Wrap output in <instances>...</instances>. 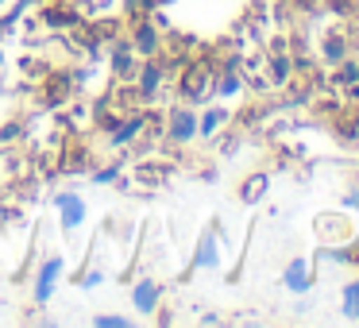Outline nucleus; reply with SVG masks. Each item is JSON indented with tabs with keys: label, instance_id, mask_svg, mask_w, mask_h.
I'll return each mask as SVG.
<instances>
[{
	"label": "nucleus",
	"instance_id": "obj_4",
	"mask_svg": "<svg viewBox=\"0 0 359 328\" xmlns=\"http://www.w3.org/2000/svg\"><path fill=\"white\" fill-rule=\"evenodd\" d=\"M344 317H351V320L359 317V282L344 286Z\"/></svg>",
	"mask_w": 359,
	"mask_h": 328
},
{
	"label": "nucleus",
	"instance_id": "obj_7",
	"mask_svg": "<svg viewBox=\"0 0 359 328\" xmlns=\"http://www.w3.org/2000/svg\"><path fill=\"white\" fill-rule=\"evenodd\" d=\"M174 135H178V139H189V135H194V116H182L178 128H174Z\"/></svg>",
	"mask_w": 359,
	"mask_h": 328
},
{
	"label": "nucleus",
	"instance_id": "obj_9",
	"mask_svg": "<svg viewBox=\"0 0 359 328\" xmlns=\"http://www.w3.org/2000/svg\"><path fill=\"white\" fill-rule=\"evenodd\" d=\"M359 78V66H344V81H355Z\"/></svg>",
	"mask_w": 359,
	"mask_h": 328
},
{
	"label": "nucleus",
	"instance_id": "obj_8",
	"mask_svg": "<svg viewBox=\"0 0 359 328\" xmlns=\"http://www.w3.org/2000/svg\"><path fill=\"white\" fill-rule=\"evenodd\" d=\"M220 120H224V112H209V116H205V124H201V132L212 135V132L220 128Z\"/></svg>",
	"mask_w": 359,
	"mask_h": 328
},
{
	"label": "nucleus",
	"instance_id": "obj_6",
	"mask_svg": "<svg viewBox=\"0 0 359 328\" xmlns=\"http://www.w3.org/2000/svg\"><path fill=\"white\" fill-rule=\"evenodd\" d=\"M217 263V247H212V240L201 243V251H197V266H212Z\"/></svg>",
	"mask_w": 359,
	"mask_h": 328
},
{
	"label": "nucleus",
	"instance_id": "obj_1",
	"mask_svg": "<svg viewBox=\"0 0 359 328\" xmlns=\"http://www.w3.org/2000/svg\"><path fill=\"white\" fill-rule=\"evenodd\" d=\"M309 263H305V259H294V263L286 266V286L294 289V294H305V289L313 286V278H309Z\"/></svg>",
	"mask_w": 359,
	"mask_h": 328
},
{
	"label": "nucleus",
	"instance_id": "obj_5",
	"mask_svg": "<svg viewBox=\"0 0 359 328\" xmlns=\"http://www.w3.org/2000/svg\"><path fill=\"white\" fill-rule=\"evenodd\" d=\"M58 205L66 209V224H78V220H81V212H86V205H81L78 197H70V193H62V197H58Z\"/></svg>",
	"mask_w": 359,
	"mask_h": 328
},
{
	"label": "nucleus",
	"instance_id": "obj_2",
	"mask_svg": "<svg viewBox=\"0 0 359 328\" xmlns=\"http://www.w3.org/2000/svg\"><path fill=\"white\" fill-rule=\"evenodd\" d=\"M155 301H158V286H155V282H140V286H135V309H143V313H147V309H155Z\"/></svg>",
	"mask_w": 359,
	"mask_h": 328
},
{
	"label": "nucleus",
	"instance_id": "obj_3",
	"mask_svg": "<svg viewBox=\"0 0 359 328\" xmlns=\"http://www.w3.org/2000/svg\"><path fill=\"white\" fill-rule=\"evenodd\" d=\"M62 271V259H50L47 266H43V274H39V301H47L50 297V286H55V274Z\"/></svg>",
	"mask_w": 359,
	"mask_h": 328
}]
</instances>
